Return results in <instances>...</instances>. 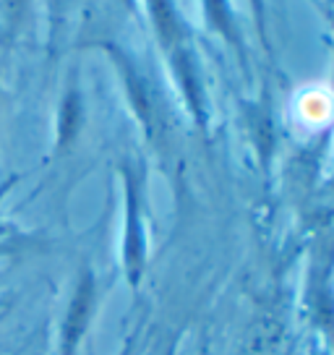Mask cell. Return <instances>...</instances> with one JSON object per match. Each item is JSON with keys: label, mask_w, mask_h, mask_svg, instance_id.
<instances>
[{"label": "cell", "mask_w": 334, "mask_h": 355, "mask_svg": "<svg viewBox=\"0 0 334 355\" xmlns=\"http://www.w3.org/2000/svg\"><path fill=\"white\" fill-rule=\"evenodd\" d=\"M125 189V222H123L121 261L128 285L139 290L146 269V230H144V175L134 165H121Z\"/></svg>", "instance_id": "6da1fadb"}, {"label": "cell", "mask_w": 334, "mask_h": 355, "mask_svg": "<svg viewBox=\"0 0 334 355\" xmlns=\"http://www.w3.org/2000/svg\"><path fill=\"white\" fill-rule=\"evenodd\" d=\"M102 47L110 53L112 63H115L118 73H121V81L123 87H125V97L131 102V110H134L136 121L141 123L146 139L152 144L159 146L167 133V123H165V110H162V105L157 100L149 78L139 71V66L123 53L121 47H115V44H102Z\"/></svg>", "instance_id": "7a4b0ae2"}, {"label": "cell", "mask_w": 334, "mask_h": 355, "mask_svg": "<svg viewBox=\"0 0 334 355\" xmlns=\"http://www.w3.org/2000/svg\"><path fill=\"white\" fill-rule=\"evenodd\" d=\"M97 300H100V288H97V277L89 266H84L78 272V279L73 285L71 300H68L66 316L60 324V345H58V355H76L81 347L84 334L89 332L94 311H97Z\"/></svg>", "instance_id": "3957f363"}, {"label": "cell", "mask_w": 334, "mask_h": 355, "mask_svg": "<svg viewBox=\"0 0 334 355\" xmlns=\"http://www.w3.org/2000/svg\"><path fill=\"white\" fill-rule=\"evenodd\" d=\"M81 123H84V102H81V92L78 84L71 81L60 100L58 107V125H55V152H66L68 146L73 144V139L81 131Z\"/></svg>", "instance_id": "277c9868"}, {"label": "cell", "mask_w": 334, "mask_h": 355, "mask_svg": "<svg viewBox=\"0 0 334 355\" xmlns=\"http://www.w3.org/2000/svg\"><path fill=\"white\" fill-rule=\"evenodd\" d=\"M149 13H152V21H155L157 37L165 47L167 53L178 50L183 44V24H180L178 8H175V0H146Z\"/></svg>", "instance_id": "5b68a950"}, {"label": "cell", "mask_w": 334, "mask_h": 355, "mask_svg": "<svg viewBox=\"0 0 334 355\" xmlns=\"http://www.w3.org/2000/svg\"><path fill=\"white\" fill-rule=\"evenodd\" d=\"M204 11H206V21L214 32H220L230 44L238 47V53L243 55V42H240V34L238 26L233 21V11L227 6V0H204Z\"/></svg>", "instance_id": "8992f818"}, {"label": "cell", "mask_w": 334, "mask_h": 355, "mask_svg": "<svg viewBox=\"0 0 334 355\" xmlns=\"http://www.w3.org/2000/svg\"><path fill=\"white\" fill-rule=\"evenodd\" d=\"M29 3L32 0H0V13H3V19L8 21V26H19L21 19L26 16V8H29Z\"/></svg>", "instance_id": "52a82bcc"}, {"label": "cell", "mask_w": 334, "mask_h": 355, "mask_svg": "<svg viewBox=\"0 0 334 355\" xmlns=\"http://www.w3.org/2000/svg\"><path fill=\"white\" fill-rule=\"evenodd\" d=\"M134 345H136V334H131V337L125 340V345H123L121 355H134Z\"/></svg>", "instance_id": "ba28073f"}, {"label": "cell", "mask_w": 334, "mask_h": 355, "mask_svg": "<svg viewBox=\"0 0 334 355\" xmlns=\"http://www.w3.org/2000/svg\"><path fill=\"white\" fill-rule=\"evenodd\" d=\"M254 8H256V16H258V29H264V3L261 0H254Z\"/></svg>", "instance_id": "9c48e42d"}, {"label": "cell", "mask_w": 334, "mask_h": 355, "mask_svg": "<svg viewBox=\"0 0 334 355\" xmlns=\"http://www.w3.org/2000/svg\"><path fill=\"white\" fill-rule=\"evenodd\" d=\"M125 3H128V6H131V8H134V0H125Z\"/></svg>", "instance_id": "30bf717a"}]
</instances>
